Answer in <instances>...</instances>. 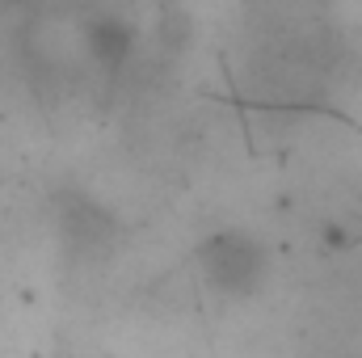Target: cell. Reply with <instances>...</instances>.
<instances>
[{"mask_svg":"<svg viewBox=\"0 0 362 358\" xmlns=\"http://www.w3.org/2000/svg\"><path fill=\"white\" fill-rule=\"evenodd\" d=\"M194 262H198L202 282L215 295H223V299H249V295H257L262 282H266V274H270L266 249L249 232H211L198 245Z\"/></svg>","mask_w":362,"mask_h":358,"instance_id":"obj_1","label":"cell"},{"mask_svg":"<svg viewBox=\"0 0 362 358\" xmlns=\"http://www.w3.org/2000/svg\"><path fill=\"white\" fill-rule=\"evenodd\" d=\"M59 236H64L72 258L93 262V258L110 253L118 228H114L110 211L101 202H93L89 194H64L59 198Z\"/></svg>","mask_w":362,"mask_h":358,"instance_id":"obj_2","label":"cell"},{"mask_svg":"<svg viewBox=\"0 0 362 358\" xmlns=\"http://www.w3.org/2000/svg\"><path fill=\"white\" fill-rule=\"evenodd\" d=\"M131 47H135V38H131V25H127L122 17L97 13V17L85 21V51H89V59L105 72V76H118V72L127 68Z\"/></svg>","mask_w":362,"mask_h":358,"instance_id":"obj_3","label":"cell"}]
</instances>
